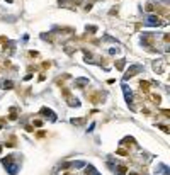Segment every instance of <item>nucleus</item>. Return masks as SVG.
I'll return each instance as SVG.
<instances>
[{
	"instance_id": "obj_3",
	"label": "nucleus",
	"mask_w": 170,
	"mask_h": 175,
	"mask_svg": "<svg viewBox=\"0 0 170 175\" xmlns=\"http://www.w3.org/2000/svg\"><path fill=\"white\" fill-rule=\"evenodd\" d=\"M145 24H146V26H160V24H162V20L158 19L156 15H146Z\"/></svg>"
},
{
	"instance_id": "obj_6",
	"label": "nucleus",
	"mask_w": 170,
	"mask_h": 175,
	"mask_svg": "<svg viewBox=\"0 0 170 175\" xmlns=\"http://www.w3.org/2000/svg\"><path fill=\"white\" fill-rule=\"evenodd\" d=\"M85 174H87V175H101L99 172H97V170L94 168V167H87V170H85Z\"/></svg>"
},
{
	"instance_id": "obj_8",
	"label": "nucleus",
	"mask_w": 170,
	"mask_h": 175,
	"mask_svg": "<svg viewBox=\"0 0 170 175\" xmlns=\"http://www.w3.org/2000/svg\"><path fill=\"white\" fill-rule=\"evenodd\" d=\"M2 87H4V88H12V87H14V83H12L10 80H9V82L4 80V82H2Z\"/></svg>"
},
{
	"instance_id": "obj_9",
	"label": "nucleus",
	"mask_w": 170,
	"mask_h": 175,
	"mask_svg": "<svg viewBox=\"0 0 170 175\" xmlns=\"http://www.w3.org/2000/svg\"><path fill=\"white\" fill-rule=\"evenodd\" d=\"M126 170H128V168H126V167H122V165H121V167H117V175H126Z\"/></svg>"
},
{
	"instance_id": "obj_10",
	"label": "nucleus",
	"mask_w": 170,
	"mask_h": 175,
	"mask_svg": "<svg viewBox=\"0 0 170 175\" xmlns=\"http://www.w3.org/2000/svg\"><path fill=\"white\" fill-rule=\"evenodd\" d=\"M87 83H88L87 78H78V80H77V85H87Z\"/></svg>"
},
{
	"instance_id": "obj_2",
	"label": "nucleus",
	"mask_w": 170,
	"mask_h": 175,
	"mask_svg": "<svg viewBox=\"0 0 170 175\" xmlns=\"http://www.w3.org/2000/svg\"><path fill=\"white\" fill-rule=\"evenodd\" d=\"M140 72H143V67H141V65H133V67H131L128 72H126V75H124V80H128V78H131V77H135V75L140 73Z\"/></svg>"
},
{
	"instance_id": "obj_4",
	"label": "nucleus",
	"mask_w": 170,
	"mask_h": 175,
	"mask_svg": "<svg viewBox=\"0 0 170 175\" xmlns=\"http://www.w3.org/2000/svg\"><path fill=\"white\" fill-rule=\"evenodd\" d=\"M122 90H124V97H126V102H128L129 106L133 107V104H131V102H133V94H131L129 87H128V85H122Z\"/></svg>"
},
{
	"instance_id": "obj_13",
	"label": "nucleus",
	"mask_w": 170,
	"mask_h": 175,
	"mask_svg": "<svg viewBox=\"0 0 170 175\" xmlns=\"http://www.w3.org/2000/svg\"><path fill=\"white\" fill-rule=\"evenodd\" d=\"M129 175H138V174H129Z\"/></svg>"
},
{
	"instance_id": "obj_7",
	"label": "nucleus",
	"mask_w": 170,
	"mask_h": 175,
	"mask_svg": "<svg viewBox=\"0 0 170 175\" xmlns=\"http://www.w3.org/2000/svg\"><path fill=\"white\" fill-rule=\"evenodd\" d=\"M140 87H141V92H148L150 83H148V82H141V83H140Z\"/></svg>"
},
{
	"instance_id": "obj_12",
	"label": "nucleus",
	"mask_w": 170,
	"mask_h": 175,
	"mask_svg": "<svg viewBox=\"0 0 170 175\" xmlns=\"http://www.w3.org/2000/svg\"><path fill=\"white\" fill-rule=\"evenodd\" d=\"M83 119H72V124H82Z\"/></svg>"
},
{
	"instance_id": "obj_5",
	"label": "nucleus",
	"mask_w": 170,
	"mask_h": 175,
	"mask_svg": "<svg viewBox=\"0 0 170 175\" xmlns=\"http://www.w3.org/2000/svg\"><path fill=\"white\" fill-rule=\"evenodd\" d=\"M41 114H44L48 117V116H49V119H51V121H56V116H54V112L53 111H51V109H46V107H43L41 109Z\"/></svg>"
},
{
	"instance_id": "obj_1",
	"label": "nucleus",
	"mask_w": 170,
	"mask_h": 175,
	"mask_svg": "<svg viewBox=\"0 0 170 175\" xmlns=\"http://www.w3.org/2000/svg\"><path fill=\"white\" fill-rule=\"evenodd\" d=\"M2 163H4V167L7 168V172L10 175H17V172H19V165L14 162V155L7 156V158H2Z\"/></svg>"
},
{
	"instance_id": "obj_11",
	"label": "nucleus",
	"mask_w": 170,
	"mask_h": 175,
	"mask_svg": "<svg viewBox=\"0 0 170 175\" xmlns=\"http://www.w3.org/2000/svg\"><path fill=\"white\" fill-rule=\"evenodd\" d=\"M124 61H126V60H119V61H117V65H116L117 70H122V68H124Z\"/></svg>"
}]
</instances>
